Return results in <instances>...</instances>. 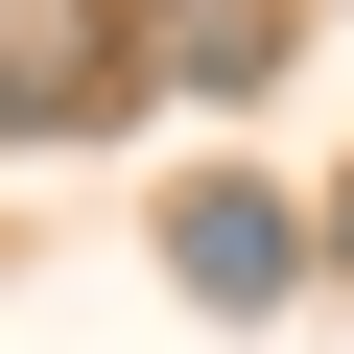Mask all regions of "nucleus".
I'll list each match as a JSON object with an SVG mask.
<instances>
[{"instance_id": "nucleus-1", "label": "nucleus", "mask_w": 354, "mask_h": 354, "mask_svg": "<svg viewBox=\"0 0 354 354\" xmlns=\"http://www.w3.org/2000/svg\"><path fill=\"white\" fill-rule=\"evenodd\" d=\"M142 118V0H0V142Z\"/></svg>"}, {"instance_id": "nucleus-2", "label": "nucleus", "mask_w": 354, "mask_h": 354, "mask_svg": "<svg viewBox=\"0 0 354 354\" xmlns=\"http://www.w3.org/2000/svg\"><path fill=\"white\" fill-rule=\"evenodd\" d=\"M165 283H189L213 330H260V307H307V213L213 165V189H165Z\"/></svg>"}, {"instance_id": "nucleus-3", "label": "nucleus", "mask_w": 354, "mask_h": 354, "mask_svg": "<svg viewBox=\"0 0 354 354\" xmlns=\"http://www.w3.org/2000/svg\"><path fill=\"white\" fill-rule=\"evenodd\" d=\"M142 95H283V0H142Z\"/></svg>"}, {"instance_id": "nucleus-4", "label": "nucleus", "mask_w": 354, "mask_h": 354, "mask_svg": "<svg viewBox=\"0 0 354 354\" xmlns=\"http://www.w3.org/2000/svg\"><path fill=\"white\" fill-rule=\"evenodd\" d=\"M330 260H354V213H330Z\"/></svg>"}]
</instances>
